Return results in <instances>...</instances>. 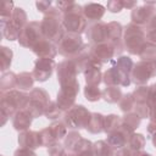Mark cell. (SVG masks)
<instances>
[{
    "label": "cell",
    "instance_id": "obj_1",
    "mask_svg": "<svg viewBox=\"0 0 156 156\" xmlns=\"http://www.w3.org/2000/svg\"><path fill=\"white\" fill-rule=\"evenodd\" d=\"M40 27L44 38L50 40L51 43H58L65 35V28L62 26V15L55 7H51L49 12L44 15L43 21L40 22Z\"/></svg>",
    "mask_w": 156,
    "mask_h": 156
},
{
    "label": "cell",
    "instance_id": "obj_2",
    "mask_svg": "<svg viewBox=\"0 0 156 156\" xmlns=\"http://www.w3.org/2000/svg\"><path fill=\"white\" fill-rule=\"evenodd\" d=\"M1 22V34L7 40H18L22 29L26 27L27 13L22 7H15L13 13L10 20H0Z\"/></svg>",
    "mask_w": 156,
    "mask_h": 156
},
{
    "label": "cell",
    "instance_id": "obj_3",
    "mask_svg": "<svg viewBox=\"0 0 156 156\" xmlns=\"http://www.w3.org/2000/svg\"><path fill=\"white\" fill-rule=\"evenodd\" d=\"M0 96H1L0 111L11 118L17 111L26 108L29 101V95L18 89L17 90L12 89L6 93H0Z\"/></svg>",
    "mask_w": 156,
    "mask_h": 156
},
{
    "label": "cell",
    "instance_id": "obj_4",
    "mask_svg": "<svg viewBox=\"0 0 156 156\" xmlns=\"http://www.w3.org/2000/svg\"><path fill=\"white\" fill-rule=\"evenodd\" d=\"M62 26L67 33L80 35L83 32H85L88 21L83 15V6L73 2V5L65 13H62Z\"/></svg>",
    "mask_w": 156,
    "mask_h": 156
},
{
    "label": "cell",
    "instance_id": "obj_5",
    "mask_svg": "<svg viewBox=\"0 0 156 156\" xmlns=\"http://www.w3.org/2000/svg\"><path fill=\"white\" fill-rule=\"evenodd\" d=\"M145 30L134 24L129 23L123 30V44L126 50L132 55H139L143 46L145 45Z\"/></svg>",
    "mask_w": 156,
    "mask_h": 156
},
{
    "label": "cell",
    "instance_id": "obj_6",
    "mask_svg": "<svg viewBox=\"0 0 156 156\" xmlns=\"http://www.w3.org/2000/svg\"><path fill=\"white\" fill-rule=\"evenodd\" d=\"M85 46L87 44H84L79 34L65 33V35L57 43V51L67 60H73L85 49Z\"/></svg>",
    "mask_w": 156,
    "mask_h": 156
},
{
    "label": "cell",
    "instance_id": "obj_7",
    "mask_svg": "<svg viewBox=\"0 0 156 156\" xmlns=\"http://www.w3.org/2000/svg\"><path fill=\"white\" fill-rule=\"evenodd\" d=\"M91 118V112L83 105H74L62 115V122L72 129L87 128Z\"/></svg>",
    "mask_w": 156,
    "mask_h": 156
},
{
    "label": "cell",
    "instance_id": "obj_8",
    "mask_svg": "<svg viewBox=\"0 0 156 156\" xmlns=\"http://www.w3.org/2000/svg\"><path fill=\"white\" fill-rule=\"evenodd\" d=\"M28 95H29V101L26 110L29 111L34 118L44 115L45 108L50 102L49 93L43 88H33Z\"/></svg>",
    "mask_w": 156,
    "mask_h": 156
},
{
    "label": "cell",
    "instance_id": "obj_9",
    "mask_svg": "<svg viewBox=\"0 0 156 156\" xmlns=\"http://www.w3.org/2000/svg\"><path fill=\"white\" fill-rule=\"evenodd\" d=\"M156 76V60L139 61L134 63L130 72V80L136 85H145L152 77Z\"/></svg>",
    "mask_w": 156,
    "mask_h": 156
},
{
    "label": "cell",
    "instance_id": "obj_10",
    "mask_svg": "<svg viewBox=\"0 0 156 156\" xmlns=\"http://www.w3.org/2000/svg\"><path fill=\"white\" fill-rule=\"evenodd\" d=\"M41 39H44V34L41 32L40 22L32 21V22L27 23L26 27L22 29V32L18 37V43L23 48L32 49Z\"/></svg>",
    "mask_w": 156,
    "mask_h": 156
},
{
    "label": "cell",
    "instance_id": "obj_11",
    "mask_svg": "<svg viewBox=\"0 0 156 156\" xmlns=\"http://www.w3.org/2000/svg\"><path fill=\"white\" fill-rule=\"evenodd\" d=\"M67 134V127L63 122L56 121L51 123L48 128H44L40 130V136H41V143L43 146H51L55 143H58L62 138H65Z\"/></svg>",
    "mask_w": 156,
    "mask_h": 156
},
{
    "label": "cell",
    "instance_id": "obj_12",
    "mask_svg": "<svg viewBox=\"0 0 156 156\" xmlns=\"http://www.w3.org/2000/svg\"><path fill=\"white\" fill-rule=\"evenodd\" d=\"M156 15V1H145L141 6H136L132 10V23L141 27L146 26L150 20Z\"/></svg>",
    "mask_w": 156,
    "mask_h": 156
},
{
    "label": "cell",
    "instance_id": "obj_13",
    "mask_svg": "<svg viewBox=\"0 0 156 156\" xmlns=\"http://www.w3.org/2000/svg\"><path fill=\"white\" fill-rule=\"evenodd\" d=\"M78 93H79V83L78 82H76L71 85L61 87L60 91L57 93V99H56L58 107L63 112L68 111L71 107L74 106V101H76Z\"/></svg>",
    "mask_w": 156,
    "mask_h": 156
},
{
    "label": "cell",
    "instance_id": "obj_14",
    "mask_svg": "<svg viewBox=\"0 0 156 156\" xmlns=\"http://www.w3.org/2000/svg\"><path fill=\"white\" fill-rule=\"evenodd\" d=\"M57 80L61 87L71 85L77 82L78 69L73 60H63L57 65Z\"/></svg>",
    "mask_w": 156,
    "mask_h": 156
},
{
    "label": "cell",
    "instance_id": "obj_15",
    "mask_svg": "<svg viewBox=\"0 0 156 156\" xmlns=\"http://www.w3.org/2000/svg\"><path fill=\"white\" fill-rule=\"evenodd\" d=\"M85 35H87V39L91 44H99V43L107 41L108 40L107 23L102 21L88 23L87 29H85Z\"/></svg>",
    "mask_w": 156,
    "mask_h": 156
},
{
    "label": "cell",
    "instance_id": "obj_16",
    "mask_svg": "<svg viewBox=\"0 0 156 156\" xmlns=\"http://www.w3.org/2000/svg\"><path fill=\"white\" fill-rule=\"evenodd\" d=\"M89 55L91 58L101 62L102 65L105 62L112 61V57L116 55L113 46L108 43H99V44H93L89 46Z\"/></svg>",
    "mask_w": 156,
    "mask_h": 156
},
{
    "label": "cell",
    "instance_id": "obj_17",
    "mask_svg": "<svg viewBox=\"0 0 156 156\" xmlns=\"http://www.w3.org/2000/svg\"><path fill=\"white\" fill-rule=\"evenodd\" d=\"M55 67H56V62L54 58H38L34 63L32 74L35 80L45 82L51 77Z\"/></svg>",
    "mask_w": 156,
    "mask_h": 156
},
{
    "label": "cell",
    "instance_id": "obj_18",
    "mask_svg": "<svg viewBox=\"0 0 156 156\" xmlns=\"http://www.w3.org/2000/svg\"><path fill=\"white\" fill-rule=\"evenodd\" d=\"M107 29H108V43L113 46L115 52L117 55L122 54L124 50V44H123V27L119 22L112 21L107 23Z\"/></svg>",
    "mask_w": 156,
    "mask_h": 156
},
{
    "label": "cell",
    "instance_id": "obj_19",
    "mask_svg": "<svg viewBox=\"0 0 156 156\" xmlns=\"http://www.w3.org/2000/svg\"><path fill=\"white\" fill-rule=\"evenodd\" d=\"M101 67L102 63L91 58L90 62L88 63V66L85 67V69L83 71L84 78H85V83L88 85H98L102 82V73H101Z\"/></svg>",
    "mask_w": 156,
    "mask_h": 156
},
{
    "label": "cell",
    "instance_id": "obj_20",
    "mask_svg": "<svg viewBox=\"0 0 156 156\" xmlns=\"http://www.w3.org/2000/svg\"><path fill=\"white\" fill-rule=\"evenodd\" d=\"M18 145L23 149L35 150L39 146H43L40 132L34 130H24L18 134Z\"/></svg>",
    "mask_w": 156,
    "mask_h": 156
},
{
    "label": "cell",
    "instance_id": "obj_21",
    "mask_svg": "<svg viewBox=\"0 0 156 156\" xmlns=\"http://www.w3.org/2000/svg\"><path fill=\"white\" fill-rule=\"evenodd\" d=\"M39 58H54L57 55V48L48 39H41L30 49Z\"/></svg>",
    "mask_w": 156,
    "mask_h": 156
},
{
    "label": "cell",
    "instance_id": "obj_22",
    "mask_svg": "<svg viewBox=\"0 0 156 156\" xmlns=\"http://www.w3.org/2000/svg\"><path fill=\"white\" fill-rule=\"evenodd\" d=\"M33 116L30 115L29 111H27L26 108L23 110H20L17 111L13 117H12V126L16 130H18L20 133L21 132H24V130H28L30 124H32V121H33Z\"/></svg>",
    "mask_w": 156,
    "mask_h": 156
},
{
    "label": "cell",
    "instance_id": "obj_23",
    "mask_svg": "<svg viewBox=\"0 0 156 156\" xmlns=\"http://www.w3.org/2000/svg\"><path fill=\"white\" fill-rule=\"evenodd\" d=\"M105 13V6L96 2H88L83 6V15L89 22H99Z\"/></svg>",
    "mask_w": 156,
    "mask_h": 156
},
{
    "label": "cell",
    "instance_id": "obj_24",
    "mask_svg": "<svg viewBox=\"0 0 156 156\" xmlns=\"http://www.w3.org/2000/svg\"><path fill=\"white\" fill-rule=\"evenodd\" d=\"M122 126V117L118 115H107L105 116V121H104V132L108 135L111 133L117 132Z\"/></svg>",
    "mask_w": 156,
    "mask_h": 156
},
{
    "label": "cell",
    "instance_id": "obj_25",
    "mask_svg": "<svg viewBox=\"0 0 156 156\" xmlns=\"http://www.w3.org/2000/svg\"><path fill=\"white\" fill-rule=\"evenodd\" d=\"M104 121H105V116H102L99 112H91V118L87 127V130L91 134H98L104 132Z\"/></svg>",
    "mask_w": 156,
    "mask_h": 156
},
{
    "label": "cell",
    "instance_id": "obj_26",
    "mask_svg": "<svg viewBox=\"0 0 156 156\" xmlns=\"http://www.w3.org/2000/svg\"><path fill=\"white\" fill-rule=\"evenodd\" d=\"M17 83V74L13 72H4L0 78V90L1 93H6L12 90Z\"/></svg>",
    "mask_w": 156,
    "mask_h": 156
},
{
    "label": "cell",
    "instance_id": "obj_27",
    "mask_svg": "<svg viewBox=\"0 0 156 156\" xmlns=\"http://www.w3.org/2000/svg\"><path fill=\"white\" fill-rule=\"evenodd\" d=\"M93 154L94 156H113L115 149L106 140H99L93 143Z\"/></svg>",
    "mask_w": 156,
    "mask_h": 156
},
{
    "label": "cell",
    "instance_id": "obj_28",
    "mask_svg": "<svg viewBox=\"0 0 156 156\" xmlns=\"http://www.w3.org/2000/svg\"><path fill=\"white\" fill-rule=\"evenodd\" d=\"M122 96H123V94H122V90H121L119 87H106L102 90V96L101 98L106 102L115 104V102H119Z\"/></svg>",
    "mask_w": 156,
    "mask_h": 156
},
{
    "label": "cell",
    "instance_id": "obj_29",
    "mask_svg": "<svg viewBox=\"0 0 156 156\" xmlns=\"http://www.w3.org/2000/svg\"><path fill=\"white\" fill-rule=\"evenodd\" d=\"M106 141L115 149V150H118V149H122L126 146L127 141H128V138L121 132V130H117L115 133H111L107 135V139Z\"/></svg>",
    "mask_w": 156,
    "mask_h": 156
},
{
    "label": "cell",
    "instance_id": "obj_30",
    "mask_svg": "<svg viewBox=\"0 0 156 156\" xmlns=\"http://www.w3.org/2000/svg\"><path fill=\"white\" fill-rule=\"evenodd\" d=\"M34 77L32 73L29 72H22L20 74H17V83H16V88H18V90H29L33 88L34 84Z\"/></svg>",
    "mask_w": 156,
    "mask_h": 156
},
{
    "label": "cell",
    "instance_id": "obj_31",
    "mask_svg": "<svg viewBox=\"0 0 156 156\" xmlns=\"http://www.w3.org/2000/svg\"><path fill=\"white\" fill-rule=\"evenodd\" d=\"M145 141H146V139H145V136L143 134L133 133L129 136V139H128V141L126 144V147H128L132 151H141L143 147L145 146Z\"/></svg>",
    "mask_w": 156,
    "mask_h": 156
},
{
    "label": "cell",
    "instance_id": "obj_32",
    "mask_svg": "<svg viewBox=\"0 0 156 156\" xmlns=\"http://www.w3.org/2000/svg\"><path fill=\"white\" fill-rule=\"evenodd\" d=\"M102 82L107 87H118L119 85V77L115 68V66L110 67L107 71L102 73Z\"/></svg>",
    "mask_w": 156,
    "mask_h": 156
},
{
    "label": "cell",
    "instance_id": "obj_33",
    "mask_svg": "<svg viewBox=\"0 0 156 156\" xmlns=\"http://www.w3.org/2000/svg\"><path fill=\"white\" fill-rule=\"evenodd\" d=\"M82 139V135L76 132V130H72V132H68V134H66L65 136V140H63V146L66 149V151L68 152H72L73 149L76 147V145L78 144V141Z\"/></svg>",
    "mask_w": 156,
    "mask_h": 156
},
{
    "label": "cell",
    "instance_id": "obj_34",
    "mask_svg": "<svg viewBox=\"0 0 156 156\" xmlns=\"http://www.w3.org/2000/svg\"><path fill=\"white\" fill-rule=\"evenodd\" d=\"M102 96V90H100V88L98 85H85L84 87V98L88 101L95 102L98 100H100Z\"/></svg>",
    "mask_w": 156,
    "mask_h": 156
},
{
    "label": "cell",
    "instance_id": "obj_35",
    "mask_svg": "<svg viewBox=\"0 0 156 156\" xmlns=\"http://www.w3.org/2000/svg\"><path fill=\"white\" fill-rule=\"evenodd\" d=\"M149 90H150L149 87L139 85V87L132 93L135 104H144V102H147V101H149Z\"/></svg>",
    "mask_w": 156,
    "mask_h": 156
},
{
    "label": "cell",
    "instance_id": "obj_36",
    "mask_svg": "<svg viewBox=\"0 0 156 156\" xmlns=\"http://www.w3.org/2000/svg\"><path fill=\"white\" fill-rule=\"evenodd\" d=\"M139 57L143 61H151V60H156V45L146 41L145 45L143 46Z\"/></svg>",
    "mask_w": 156,
    "mask_h": 156
},
{
    "label": "cell",
    "instance_id": "obj_37",
    "mask_svg": "<svg viewBox=\"0 0 156 156\" xmlns=\"http://www.w3.org/2000/svg\"><path fill=\"white\" fill-rule=\"evenodd\" d=\"M0 51H1V72H6L9 69V67L11 66V62H12V50L9 49L7 46H1L0 48Z\"/></svg>",
    "mask_w": 156,
    "mask_h": 156
},
{
    "label": "cell",
    "instance_id": "obj_38",
    "mask_svg": "<svg viewBox=\"0 0 156 156\" xmlns=\"http://www.w3.org/2000/svg\"><path fill=\"white\" fill-rule=\"evenodd\" d=\"M62 112H63V111L58 107V105H57L56 101H50L49 105H48L46 108H45L44 116H45L48 119H57V118L61 117Z\"/></svg>",
    "mask_w": 156,
    "mask_h": 156
},
{
    "label": "cell",
    "instance_id": "obj_39",
    "mask_svg": "<svg viewBox=\"0 0 156 156\" xmlns=\"http://www.w3.org/2000/svg\"><path fill=\"white\" fill-rule=\"evenodd\" d=\"M140 121H141V118H140L135 112H128V113H126V115L122 117V122H123L126 126H128V127H130L132 129H134V130L140 126Z\"/></svg>",
    "mask_w": 156,
    "mask_h": 156
},
{
    "label": "cell",
    "instance_id": "obj_40",
    "mask_svg": "<svg viewBox=\"0 0 156 156\" xmlns=\"http://www.w3.org/2000/svg\"><path fill=\"white\" fill-rule=\"evenodd\" d=\"M118 105H119V108H121L124 113L130 112V111L134 108V105H135V101H134V99H133V95H132V94H126V95H123V96L121 98Z\"/></svg>",
    "mask_w": 156,
    "mask_h": 156
},
{
    "label": "cell",
    "instance_id": "obj_41",
    "mask_svg": "<svg viewBox=\"0 0 156 156\" xmlns=\"http://www.w3.org/2000/svg\"><path fill=\"white\" fill-rule=\"evenodd\" d=\"M134 112H135L140 118H150L151 106H150L147 102H144V104H135V105H134Z\"/></svg>",
    "mask_w": 156,
    "mask_h": 156
},
{
    "label": "cell",
    "instance_id": "obj_42",
    "mask_svg": "<svg viewBox=\"0 0 156 156\" xmlns=\"http://www.w3.org/2000/svg\"><path fill=\"white\" fill-rule=\"evenodd\" d=\"M13 10H15V7L11 1H4L1 12H0V20H10L13 13Z\"/></svg>",
    "mask_w": 156,
    "mask_h": 156
},
{
    "label": "cell",
    "instance_id": "obj_43",
    "mask_svg": "<svg viewBox=\"0 0 156 156\" xmlns=\"http://www.w3.org/2000/svg\"><path fill=\"white\" fill-rule=\"evenodd\" d=\"M66 149L63 145H61L60 143H55L51 146L48 147V154L49 156H65L66 155Z\"/></svg>",
    "mask_w": 156,
    "mask_h": 156
},
{
    "label": "cell",
    "instance_id": "obj_44",
    "mask_svg": "<svg viewBox=\"0 0 156 156\" xmlns=\"http://www.w3.org/2000/svg\"><path fill=\"white\" fill-rule=\"evenodd\" d=\"M106 9L112 13H118L123 10V1L122 0H111L107 2Z\"/></svg>",
    "mask_w": 156,
    "mask_h": 156
},
{
    "label": "cell",
    "instance_id": "obj_45",
    "mask_svg": "<svg viewBox=\"0 0 156 156\" xmlns=\"http://www.w3.org/2000/svg\"><path fill=\"white\" fill-rule=\"evenodd\" d=\"M51 5H52L51 1H37L35 2V6H37L38 11L44 13V15L49 12V10L51 9Z\"/></svg>",
    "mask_w": 156,
    "mask_h": 156
},
{
    "label": "cell",
    "instance_id": "obj_46",
    "mask_svg": "<svg viewBox=\"0 0 156 156\" xmlns=\"http://www.w3.org/2000/svg\"><path fill=\"white\" fill-rule=\"evenodd\" d=\"M149 88H150V90H149V101H147V104L151 107H154V106H156V83L150 85Z\"/></svg>",
    "mask_w": 156,
    "mask_h": 156
},
{
    "label": "cell",
    "instance_id": "obj_47",
    "mask_svg": "<svg viewBox=\"0 0 156 156\" xmlns=\"http://www.w3.org/2000/svg\"><path fill=\"white\" fill-rule=\"evenodd\" d=\"M13 156H37L35 152L33 150H28V149H23V147H20L15 151Z\"/></svg>",
    "mask_w": 156,
    "mask_h": 156
},
{
    "label": "cell",
    "instance_id": "obj_48",
    "mask_svg": "<svg viewBox=\"0 0 156 156\" xmlns=\"http://www.w3.org/2000/svg\"><path fill=\"white\" fill-rule=\"evenodd\" d=\"M155 30L156 32V15L150 20V22L145 26V32H151Z\"/></svg>",
    "mask_w": 156,
    "mask_h": 156
},
{
    "label": "cell",
    "instance_id": "obj_49",
    "mask_svg": "<svg viewBox=\"0 0 156 156\" xmlns=\"http://www.w3.org/2000/svg\"><path fill=\"white\" fill-rule=\"evenodd\" d=\"M156 133V123L155 122H150L147 126V138L151 139V136Z\"/></svg>",
    "mask_w": 156,
    "mask_h": 156
},
{
    "label": "cell",
    "instance_id": "obj_50",
    "mask_svg": "<svg viewBox=\"0 0 156 156\" xmlns=\"http://www.w3.org/2000/svg\"><path fill=\"white\" fill-rule=\"evenodd\" d=\"M138 5L136 1H123V9H135Z\"/></svg>",
    "mask_w": 156,
    "mask_h": 156
},
{
    "label": "cell",
    "instance_id": "obj_51",
    "mask_svg": "<svg viewBox=\"0 0 156 156\" xmlns=\"http://www.w3.org/2000/svg\"><path fill=\"white\" fill-rule=\"evenodd\" d=\"M150 119L151 122H155L156 123V106L151 107V113H150Z\"/></svg>",
    "mask_w": 156,
    "mask_h": 156
},
{
    "label": "cell",
    "instance_id": "obj_52",
    "mask_svg": "<svg viewBox=\"0 0 156 156\" xmlns=\"http://www.w3.org/2000/svg\"><path fill=\"white\" fill-rule=\"evenodd\" d=\"M133 156H151L150 154L145 152V151H134V155Z\"/></svg>",
    "mask_w": 156,
    "mask_h": 156
},
{
    "label": "cell",
    "instance_id": "obj_53",
    "mask_svg": "<svg viewBox=\"0 0 156 156\" xmlns=\"http://www.w3.org/2000/svg\"><path fill=\"white\" fill-rule=\"evenodd\" d=\"M151 141H152V144H154V146L156 147V133H155V134H154V135L151 136Z\"/></svg>",
    "mask_w": 156,
    "mask_h": 156
}]
</instances>
